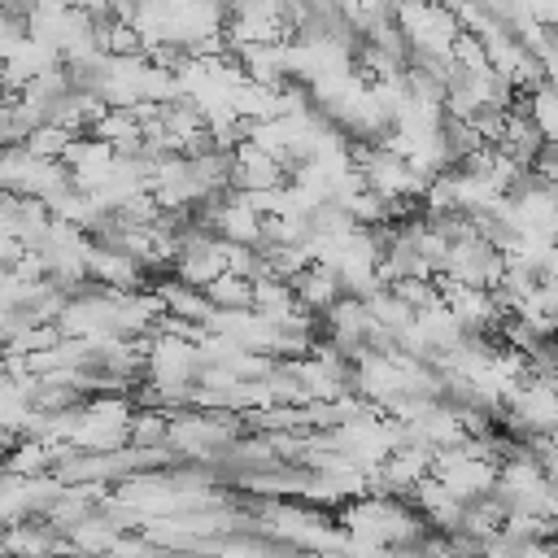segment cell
<instances>
[{
    "label": "cell",
    "instance_id": "cell-1",
    "mask_svg": "<svg viewBox=\"0 0 558 558\" xmlns=\"http://www.w3.org/2000/svg\"><path fill=\"white\" fill-rule=\"evenodd\" d=\"M148 288L157 292V301H161V310H166V314H179V318L205 323V318H209V310H214L196 283H183V279H174V275H166V270H157V279H148Z\"/></svg>",
    "mask_w": 558,
    "mask_h": 558
},
{
    "label": "cell",
    "instance_id": "cell-2",
    "mask_svg": "<svg viewBox=\"0 0 558 558\" xmlns=\"http://www.w3.org/2000/svg\"><path fill=\"white\" fill-rule=\"evenodd\" d=\"M288 283H292L296 301H301L310 314H323V310L340 296V279H336V270H331V266H323V262H305L301 270H292V275H288Z\"/></svg>",
    "mask_w": 558,
    "mask_h": 558
},
{
    "label": "cell",
    "instance_id": "cell-3",
    "mask_svg": "<svg viewBox=\"0 0 558 558\" xmlns=\"http://www.w3.org/2000/svg\"><path fill=\"white\" fill-rule=\"evenodd\" d=\"M201 292H205V301H209L214 310H248V301H253V279H244V275H235V270H218L214 279L201 283Z\"/></svg>",
    "mask_w": 558,
    "mask_h": 558
},
{
    "label": "cell",
    "instance_id": "cell-4",
    "mask_svg": "<svg viewBox=\"0 0 558 558\" xmlns=\"http://www.w3.org/2000/svg\"><path fill=\"white\" fill-rule=\"evenodd\" d=\"M170 410L166 405H131L126 414V440L131 445H166Z\"/></svg>",
    "mask_w": 558,
    "mask_h": 558
},
{
    "label": "cell",
    "instance_id": "cell-5",
    "mask_svg": "<svg viewBox=\"0 0 558 558\" xmlns=\"http://www.w3.org/2000/svg\"><path fill=\"white\" fill-rule=\"evenodd\" d=\"M523 100H527L532 126H536L545 140H554V135H558V96H554V78H541L536 87H527Z\"/></svg>",
    "mask_w": 558,
    "mask_h": 558
},
{
    "label": "cell",
    "instance_id": "cell-6",
    "mask_svg": "<svg viewBox=\"0 0 558 558\" xmlns=\"http://www.w3.org/2000/svg\"><path fill=\"white\" fill-rule=\"evenodd\" d=\"M65 144H70V131L57 126V122H39V126H31V131L22 135V148L35 153V157H61Z\"/></svg>",
    "mask_w": 558,
    "mask_h": 558
}]
</instances>
